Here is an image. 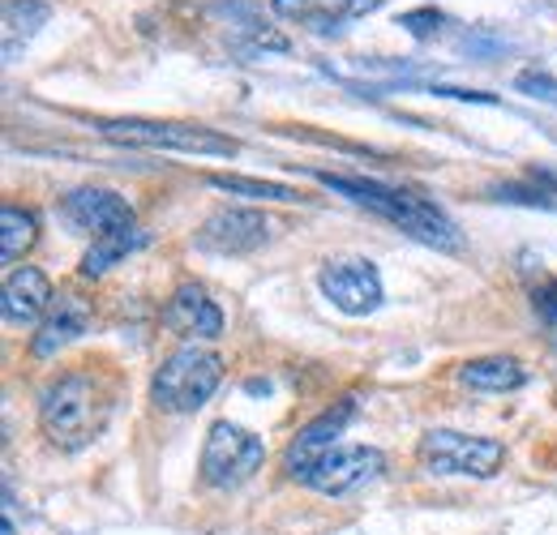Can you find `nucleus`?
<instances>
[{"mask_svg": "<svg viewBox=\"0 0 557 535\" xmlns=\"http://www.w3.org/2000/svg\"><path fill=\"white\" fill-rule=\"evenodd\" d=\"M351 411H356V402L344 399L339 407H331V411H322L313 424H305L296 437H292V446H287V455H283V471L292 475V480H305L309 471L318 468L331 450H335V437L348 428Z\"/></svg>", "mask_w": 557, "mask_h": 535, "instance_id": "nucleus-10", "label": "nucleus"}, {"mask_svg": "<svg viewBox=\"0 0 557 535\" xmlns=\"http://www.w3.org/2000/svg\"><path fill=\"white\" fill-rule=\"evenodd\" d=\"M39 240V219L35 210L22 206H0V262L13 266L17 258H26Z\"/></svg>", "mask_w": 557, "mask_h": 535, "instance_id": "nucleus-17", "label": "nucleus"}, {"mask_svg": "<svg viewBox=\"0 0 557 535\" xmlns=\"http://www.w3.org/2000/svg\"><path fill=\"white\" fill-rule=\"evenodd\" d=\"M382 468H386V459L373 446H335L300 484L322 493V497H344V493H356V488L373 484L382 475Z\"/></svg>", "mask_w": 557, "mask_h": 535, "instance_id": "nucleus-9", "label": "nucleus"}, {"mask_svg": "<svg viewBox=\"0 0 557 535\" xmlns=\"http://www.w3.org/2000/svg\"><path fill=\"white\" fill-rule=\"evenodd\" d=\"M536 309H541L549 322H557V283H549V287L536 291Z\"/></svg>", "mask_w": 557, "mask_h": 535, "instance_id": "nucleus-23", "label": "nucleus"}, {"mask_svg": "<svg viewBox=\"0 0 557 535\" xmlns=\"http://www.w3.org/2000/svg\"><path fill=\"white\" fill-rule=\"evenodd\" d=\"M108 411L112 402L90 373H65L39 399V428L57 450H82L103 433Z\"/></svg>", "mask_w": 557, "mask_h": 535, "instance_id": "nucleus-2", "label": "nucleus"}, {"mask_svg": "<svg viewBox=\"0 0 557 535\" xmlns=\"http://www.w3.org/2000/svg\"><path fill=\"white\" fill-rule=\"evenodd\" d=\"M99 134L125 146L185 150V154H214V159H232L240 150L236 137H223L207 125H181V121H99Z\"/></svg>", "mask_w": 557, "mask_h": 535, "instance_id": "nucleus-5", "label": "nucleus"}, {"mask_svg": "<svg viewBox=\"0 0 557 535\" xmlns=\"http://www.w3.org/2000/svg\"><path fill=\"white\" fill-rule=\"evenodd\" d=\"M207 185L236 194V198H258V201H300L305 194L292 185H275V181H249V176H232V172H210Z\"/></svg>", "mask_w": 557, "mask_h": 535, "instance_id": "nucleus-19", "label": "nucleus"}, {"mask_svg": "<svg viewBox=\"0 0 557 535\" xmlns=\"http://www.w3.org/2000/svg\"><path fill=\"white\" fill-rule=\"evenodd\" d=\"M52 283L39 266H17L9 270L4 278V291H0V313L4 322L13 326H26V322H44V313L52 309Z\"/></svg>", "mask_w": 557, "mask_h": 535, "instance_id": "nucleus-14", "label": "nucleus"}, {"mask_svg": "<svg viewBox=\"0 0 557 535\" xmlns=\"http://www.w3.org/2000/svg\"><path fill=\"white\" fill-rule=\"evenodd\" d=\"M163 326H168L172 335L189 338V343H198V338H219L223 335V313H219V304L210 300L198 283H181V287L172 291V300L163 304Z\"/></svg>", "mask_w": 557, "mask_h": 535, "instance_id": "nucleus-13", "label": "nucleus"}, {"mask_svg": "<svg viewBox=\"0 0 557 535\" xmlns=\"http://www.w3.org/2000/svg\"><path fill=\"white\" fill-rule=\"evenodd\" d=\"M399 26H408L412 35H433V26H442V13L437 9H420V13H404Z\"/></svg>", "mask_w": 557, "mask_h": 535, "instance_id": "nucleus-22", "label": "nucleus"}, {"mask_svg": "<svg viewBox=\"0 0 557 535\" xmlns=\"http://www.w3.org/2000/svg\"><path fill=\"white\" fill-rule=\"evenodd\" d=\"M459 382L472 390H485V395H506V390H519L528 382V369L515 356H481V360H468L459 369Z\"/></svg>", "mask_w": 557, "mask_h": 535, "instance_id": "nucleus-15", "label": "nucleus"}, {"mask_svg": "<svg viewBox=\"0 0 557 535\" xmlns=\"http://www.w3.org/2000/svg\"><path fill=\"white\" fill-rule=\"evenodd\" d=\"M48 4L39 0H4V57H17L22 39H30L48 22Z\"/></svg>", "mask_w": 557, "mask_h": 535, "instance_id": "nucleus-18", "label": "nucleus"}, {"mask_svg": "<svg viewBox=\"0 0 557 535\" xmlns=\"http://www.w3.org/2000/svg\"><path fill=\"white\" fill-rule=\"evenodd\" d=\"M219 382H223V360L214 351H207V347H198V343H185V347H176L154 369V377H150V402L159 411L185 415V411H198L219 390Z\"/></svg>", "mask_w": 557, "mask_h": 535, "instance_id": "nucleus-3", "label": "nucleus"}, {"mask_svg": "<svg viewBox=\"0 0 557 535\" xmlns=\"http://www.w3.org/2000/svg\"><path fill=\"white\" fill-rule=\"evenodd\" d=\"M141 240H146V236L138 232V223H129V227H112V232L95 236V245H90L86 258H82V278H103L116 262H125Z\"/></svg>", "mask_w": 557, "mask_h": 535, "instance_id": "nucleus-16", "label": "nucleus"}, {"mask_svg": "<svg viewBox=\"0 0 557 535\" xmlns=\"http://www.w3.org/2000/svg\"><path fill=\"white\" fill-rule=\"evenodd\" d=\"M318 181H322L326 189L344 194V198L377 210V214L391 219L399 232L417 236V240L433 245V249H446V253H450V249L463 245V240H459V227H455L437 206H429V201L417 198V194H408V189H391V185L364 181V176H335V172H318Z\"/></svg>", "mask_w": 557, "mask_h": 535, "instance_id": "nucleus-1", "label": "nucleus"}, {"mask_svg": "<svg viewBox=\"0 0 557 535\" xmlns=\"http://www.w3.org/2000/svg\"><path fill=\"white\" fill-rule=\"evenodd\" d=\"M61 219L70 223L73 232H86V236H103L112 227H129L138 223L134 219V206L112 194V189H73L70 198H61Z\"/></svg>", "mask_w": 557, "mask_h": 535, "instance_id": "nucleus-11", "label": "nucleus"}, {"mask_svg": "<svg viewBox=\"0 0 557 535\" xmlns=\"http://www.w3.org/2000/svg\"><path fill=\"white\" fill-rule=\"evenodd\" d=\"M318 283H322V296L348 318H364L382 304V274L364 258H339V262L322 266Z\"/></svg>", "mask_w": 557, "mask_h": 535, "instance_id": "nucleus-8", "label": "nucleus"}, {"mask_svg": "<svg viewBox=\"0 0 557 535\" xmlns=\"http://www.w3.org/2000/svg\"><path fill=\"white\" fill-rule=\"evenodd\" d=\"M515 86H519L523 95H536V99H557V82L545 69H523V73L515 77Z\"/></svg>", "mask_w": 557, "mask_h": 535, "instance_id": "nucleus-20", "label": "nucleus"}, {"mask_svg": "<svg viewBox=\"0 0 557 535\" xmlns=\"http://www.w3.org/2000/svg\"><path fill=\"white\" fill-rule=\"evenodd\" d=\"M90 322H95L90 300H82V296H73V291L57 296L52 309L44 313V322H39L35 338H30V356H35V360H52L61 347H70L73 338L86 335Z\"/></svg>", "mask_w": 557, "mask_h": 535, "instance_id": "nucleus-12", "label": "nucleus"}, {"mask_svg": "<svg viewBox=\"0 0 557 535\" xmlns=\"http://www.w3.org/2000/svg\"><path fill=\"white\" fill-rule=\"evenodd\" d=\"M420 468L429 475H468V480H488L497 475L506 446L493 437H472V433H455V428H433L424 433L417 446Z\"/></svg>", "mask_w": 557, "mask_h": 535, "instance_id": "nucleus-4", "label": "nucleus"}, {"mask_svg": "<svg viewBox=\"0 0 557 535\" xmlns=\"http://www.w3.org/2000/svg\"><path fill=\"white\" fill-rule=\"evenodd\" d=\"M275 223L262 210H245V206H223L214 210L207 223L198 227V249L207 253H223V258H240L253 253L271 240Z\"/></svg>", "mask_w": 557, "mask_h": 535, "instance_id": "nucleus-7", "label": "nucleus"}, {"mask_svg": "<svg viewBox=\"0 0 557 535\" xmlns=\"http://www.w3.org/2000/svg\"><path fill=\"white\" fill-rule=\"evenodd\" d=\"M262 459H267L262 437H253L232 420H219L210 424L207 446H202V480L210 488H236L262 468Z\"/></svg>", "mask_w": 557, "mask_h": 535, "instance_id": "nucleus-6", "label": "nucleus"}, {"mask_svg": "<svg viewBox=\"0 0 557 535\" xmlns=\"http://www.w3.org/2000/svg\"><path fill=\"white\" fill-rule=\"evenodd\" d=\"M326 0H271V9H275L278 17H318V9H322Z\"/></svg>", "mask_w": 557, "mask_h": 535, "instance_id": "nucleus-21", "label": "nucleus"}]
</instances>
